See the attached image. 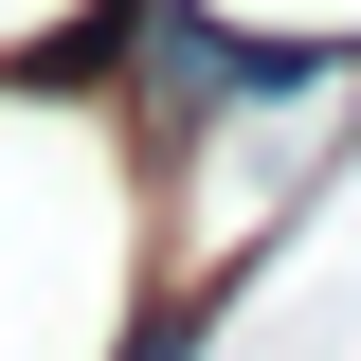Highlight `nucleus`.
<instances>
[{"label": "nucleus", "instance_id": "1", "mask_svg": "<svg viewBox=\"0 0 361 361\" xmlns=\"http://www.w3.org/2000/svg\"><path fill=\"white\" fill-rule=\"evenodd\" d=\"M180 18H217L235 54H361V0H180Z\"/></svg>", "mask_w": 361, "mask_h": 361}]
</instances>
